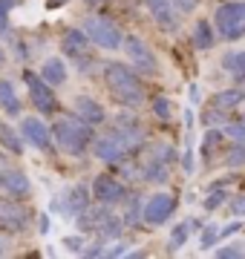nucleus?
Listing matches in <instances>:
<instances>
[{"mask_svg":"<svg viewBox=\"0 0 245 259\" xmlns=\"http://www.w3.org/2000/svg\"><path fill=\"white\" fill-rule=\"evenodd\" d=\"M104 81L115 101L127 110H139L144 104V83L139 72L127 64H107L104 66Z\"/></svg>","mask_w":245,"mask_h":259,"instance_id":"1","label":"nucleus"},{"mask_svg":"<svg viewBox=\"0 0 245 259\" xmlns=\"http://www.w3.org/2000/svg\"><path fill=\"white\" fill-rule=\"evenodd\" d=\"M52 136H55L58 147L69 153V156H81L87 147H90V141H93V124H87L75 115V118H61L52 127Z\"/></svg>","mask_w":245,"mask_h":259,"instance_id":"2","label":"nucleus"},{"mask_svg":"<svg viewBox=\"0 0 245 259\" xmlns=\"http://www.w3.org/2000/svg\"><path fill=\"white\" fill-rule=\"evenodd\" d=\"M78 225H81V231H93V233H98L101 239H118L121 231H124L121 216L110 213V204H101V207H95V210L87 207L84 213H78Z\"/></svg>","mask_w":245,"mask_h":259,"instance_id":"3","label":"nucleus"},{"mask_svg":"<svg viewBox=\"0 0 245 259\" xmlns=\"http://www.w3.org/2000/svg\"><path fill=\"white\" fill-rule=\"evenodd\" d=\"M214 23H217L219 37H225V40H239V37H245V3L242 0L222 3L217 9Z\"/></svg>","mask_w":245,"mask_h":259,"instance_id":"4","label":"nucleus"},{"mask_svg":"<svg viewBox=\"0 0 245 259\" xmlns=\"http://www.w3.org/2000/svg\"><path fill=\"white\" fill-rule=\"evenodd\" d=\"M23 83H26L29 101L35 104V110L44 112V115H52V112H58V98H55V93H52V87H49V83L40 78V72L23 69Z\"/></svg>","mask_w":245,"mask_h":259,"instance_id":"5","label":"nucleus"},{"mask_svg":"<svg viewBox=\"0 0 245 259\" xmlns=\"http://www.w3.org/2000/svg\"><path fill=\"white\" fill-rule=\"evenodd\" d=\"M84 32H87V37L93 40L95 47H101V49H118L121 47V40H124V35H121V29L115 26L113 20H107V18H98V15H90V18L84 20Z\"/></svg>","mask_w":245,"mask_h":259,"instance_id":"6","label":"nucleus"},{"mask_svg":"<svg viewBox=\"0 0 245 259\" xmlns=\"http://www.w3.org/2000/svg\"><path fill=\"white\" fill-rule=\"evenodd\" d=\"M130 153L133 150L127 147V144L121 141V136H115V133H107V136H101V139L93 141V156L101 158V161H107V164H121Z\"/></svg>","mask_w":245,"mask_h":259,"instance_id":"7","label":"nucleus"},{"mask_svg":"<svg viewBox=\"0 0 245 259\" xmlns=\"http://www.w3.org/2000/svg\"><path fill=\"white\" fill-rule=\"evenodd\" d=\"M124 49H127V55H130V61H133V66H136V72L139 75H153L156 69H159L156 55H153L150 47H147L139 35L127 37V40H124Z\"/></svg>","mask_w":245,"mask_h":259,"instance_id":"8","label":"nucleus"},{"mask_svg":"<svg viewBox=\"0 0 245 259\" xmlns=\"http://www.w3.org/2000/svg\"><path fill=\"white\" fill-rule=\"evenodd\" d=\"M93 199L98 204H118L124 202V196H127V187L118 182L115 176H110V173H101V176H95L93 182Z\"/></svg>","mask_w":245,"mask_h":259,"instance_id":"9","label":"nucleus"},{"mask_svg":"<svg viewBox=\"0 0 245 259\" xmlns=\"http://www.w3.org/2000/svg\"><path fill=\"white\" fill-rule=\"evenodd\" d=\"M173 210H176V196L173 193H156V196H150V202L144 204L142 216H144L147 225H161L173 216Z\"/></svg>","mask_w":245,"mask_h":259,"instance_id":"10","label":"nucleus"},{"mask_svg":"<svg viewBox=\"0 0 245 259\" xmlns=\"http://www.w3.org/2000/svg\"><path fill=\"white\" fill-rule=\"evenodd\" d=\"M29 213L18 199H0V228L3 231H23Z\"/></svg>","mask_w":245,"mask_h":259,"instance_id":"11","label":"nucleus"},{"mask_svg":"<svg viewBox=\"0 0 245 259\" xmlns=\"http://www.w3.org/2000/svg\"><path fill=\"white\" fill-rule=\"evenodd\" d=\"M20 136L29 141V144H35L38 150H52V136H49V130H47V124L40 118H23V124H20Z\"/></svg>","mask_w":245,"mask_h":259,"instance_id":"12","label":"nucleus"},{"mask_svg":"<svg viewBox=\"0 0 245 259\" xmlns=\"http://www.w3.org/2000/svg\"><path fill=\"white\" fill-rule=\"evenodd\" d=\"M113 133L115 136H121V141L127 144V147H136V144H142L144 139V130H142V121L133 118V115H118L113 124Z\"/></svg>","mask_w":245,"mask_h":259,"instance_id":"13","label":"nucleus"},{"mask_svg":"<svg viewBox=\"0 0 245 259\" xmlns=\"http://www.w3.org/2000/svg\"><path fill=\"white\" fill-rule=\"evenodd\" d=\"M90 37H87L84 29H66L64 32V40H61V47H64V52L69 58H75V61H84L87 55H90Z\"/></svg>","mask_w":245,"mask_h":259,"instance_id":"14","label":"nucleus"},{"mask_svg":"<svg viewBox=\"0 0 245 259\" xmlns=\"http://www.w3.org/2000/svg\"><path fill=\"white\" fill-rule=\"evenodd\" d=\"M0 190L6 196H15V199H23L29 196V179L23 170H3L0 173Z\"/></svg>","mask_w":245,"mask_h":259,"instance_id":"15","label":"nucleus"},{"mask_svg":"<svg viewBox=\"0 0 245 259\" xmlns=\"http://www.w3.org/2000/svg\"><path fill=\"white\" fill-rule=\"evenodd\" d=\"M58 207L66 213V216H78L90 207V187L87 185H75L69 193L64 196V202H58Z\"/></svg>","mask_w":245,"mask_h":259,"instance_id":"16","label":"nucleus"},{"mask_svg":"<svg viewBox=\"0 0 245 259\" xmlns=\"http://www.w3.org/2000/svg\"><path fill=\"white\" fill-rule=\"evenodd\" d=\"M147 9H150L153 20L159 23L161 29H176V9H173V0H144Z\"/></svg>","mask_w":245,"mask_h":259,"instance_id":"17","label":"nucleus"},{"mask_svg":"<svg viewBox=\"0 0 245 259\" xmlns=\"http://www.w3.org/2000/svg\"><path fill=\"white\" fill-rule=\"evenodd\" d=\"M75 115L81 121H87V124H93V127H98L104 118H107V112H104V107L95 98H87V95H81L75 101Z\"/></svg>","mask_w":245,"mask_h":259,"instance_id":"18","label":"nucleus"},{"mask_svg":"<svg viewBox=\"0 0 245 259\" xmlns=\"http://www.w3.org/2000/svg\"><path fill=\"white\" fill-rule=\"evenodd\" d=\"M40 78L49 83V87H61V83L66 81V66L61 58H49V61H44V66H40Z\"/></svg>","mask_w":245,"mask_h":259,"instance_id":"19","label":"nucleus"},{"mask_svg":"<svg viewBox=\"0 0 245 259\" xmlns=\"http://www.w3.org/2000/svg\"><path fill=\"white\" fill-rule=\"evenodd\" d=\"M0 107L6 115H20V98L15 93L12 81H0Z\"/></svg>","mask_w":245,"mask_h":259,"instance_id":"20","label":"nucleus"},{"mask_svg":"<svg viewBox=\"0 0 245 259\" xmlns=\"http://www.w3.org/2000/svg\"><path fill=\"white\" fill-rule=\"evenodd\" d=\"M214 40H217L214 26H211L208 20H196V26H193V47L196 49H211Z\"/></svg>","mask_w":245,"mask_h":259,"instance_id":"21","label":"nucleus"},{"mask_svg":"<svg viewBox=\"0 0 245 259\" xmlns=\"http://www.w3.org/2000/svg\"><path fill=\"white\" fill-rule=\"evenodd\" d=\"M0 144L9 150V153H15V156H20V153H23V139H20V136L9 127V124H0Z\"/></svg>","mask_w":245,"mask_h":259,"instance_id":"22","label":"nucleus"},{"mask_svg":"<svg viewBox=\"0 0 245 259\" xmlns=\"http://www.w3.org/2000/svg\"><path fill=\"white\" fill-rule=\"evenodd\" d=\"M222 69H228L234 78L245 81V52H228L222 58Z\"/></svg>","mask_w":245,"mask_h":259,"instance_id":"23","label":"nucleus"},{"mask_svg":"<svg viewBox=\"0 0 245 259\" xmlns=\"http://www.w3.org/2000/svg\"><path fill=\"white\" fill-rule=\"evenodd\" d=\"M236 104H242V93L239 90H225V93H217L214 95V107L217 110H234Z\"/></svg>","mask_w":245,"mask_h":259,"instance_id":"24","label":"nucleus"},{"mask_svg":"<svg viewBox=\"0 0 245 259\" xmlns=\"http://www.w3.org/2000/svg\"><path fill=\"white\" fill-rule=\"evenodd\" d=\"M188 233H190V225H188V222L176 225V228H173V233H170V245H168V250H179L182 245L188 242Z\"/></svg>","mask_w":245,"mask_h":259,"instance_id":"25","label":"nucleus"},{"mask_svg":"<svg viewBox=\"0 0 245 259\" xmlns=\"http://www.w3.org/2000/svg\"><path fill=\"white\" fill-rule=\"evenodd\" d=\"M20 0H0V35L9 32V12L18 6Z\"/></svg>","mask_w":245,"mask_h":259,"instance_id":"26","label":"nucleus"},{"mask_svg":"<svg viewBox=\"0 0 245 259\" xmlns=\"http://www.w3.org/2000/svg\"><path fill=\"white\" fill-rule=\"evenodd\" d=\"M225 199H228V193L225 190H211V193H208V199H205V210H217L219 204H225Z\"/></svg>","mask_w":245,"mask_h":259,"instance_id":"27","label":"nucleus"},{"mask_svg":"<svg viewBox=\"0 0 245 259\" xmlns=\"http://www.w3.org/2000/svg\"><path fill=\"white\" fill-rule=\"evenodd\" d=\"M217 239H219L217 228H205V231H202V239H199V248H202V250L214 248V245H217Z\"/></svg>","mask_w":245,"mask_h":259,"instance_id":"28","label":"nucleus"},{"mask_svg":"<svg viewBox=\"0 0 245 259\" xmlns=\"http://www.w3.org/2000/svg\"><path fill=\"white\" fill-rule=\"evenodd\" d=\"M228 164H231V167H239V164H245V139L239 141V144L234 147V153L228 156Z\"/></svg>","mask_w":245,"mask_h":259,"instance_id":"29","label":"nucleus"},{"mask_svg":"<svg viewBox=\"0 0 245 259\" xmlns=\"http://www.w3.org/2000/svg\"><path fill=\"white\" fill-rule=\"evenodd\" d=\"M199 6V0H173V9H176V15H188V12H193Z\"/></svg>","mask_w":245,"mask_h":259,"instance_id":"30","label":"nucleus"},{"mask_svg":"<svg viewBox=\"0 0 245 259\" xmlns=\"http://www.w3.org/2000/svg\"><path fill=\"white\" fill-rule=\"evenodd\" d=\"M153 112H156L159 118H170V101L168 98H156V101H153Z\"/></svg>","mask_w":245,"mask_h":259,"instance_id":"31","label":"nucleus"},{"mask_svg":"<svg viewBox=\"0 0 245 259\" xmlns=\"http://www.w3.org/2000/svg\"><path fill=\"white\" fill-rule=\"evenodd\" d=\"M217 256H219V259H239V256H245V250L236 248V245H231V248H219Z\"/></svg>","mask_w":245,"mask_h":259,"instance_id":"32","label":"nucleus"},{"mask_svg":"<svg viewBox=\"0 0 245 259\" xmlns=\"http://www.w3.org/2000/svg\"><path fill=\"white\" fill-rule=\"evenodd\" d=\"M225 133L231 136V139L242 141L245 139V121H242V124H225Z\"/></svg>","mask_w":245,"mask_h":259,"instance_id":"33","label":"nucleus"},{"mask_svg":"<svg viewBox=\"0 0 245 259\" xmlns=\"http://www.w3.org/2000/svg\"><path fill=\"white\" fill-rule=\"evenodd\" d=\"M139 213H142V207H139V199H130V207H127V225H136V222H139V219H136Z\"/></svg>","mask_w":245,"mask_h":259,"instance_id":"34","label":"nucleus"},{"mask_svg":"<svg viewBox=\"0 0 245 259\" xmlns=\"http://www.w3.org/2000/svg\"><path fill=\"white\" fill-rule=\"evenodd\" d=\"M231 213H234V216H245V196L231 199Z\"/></svg>","mask_w":245,"mask_h":259,"instance_id":"35","label":"nucleus"},{"mask_svg":"<svg viewBox=\"0 0 245 259\" xmlns=\"http://www.w3.org/2000/svg\"><path fill=\"white\" fill-rule=\"evenodd\" d=\"M64 245H66L69 250H78V253L84 250V239H81V236H66V239H64Z\"/></svg>","mask_w":245,"mask_h":259,"instance_id":"36","label":"nucleus"},{"mask_svg":"<svg viewBox=\"0 0 245 259\" xmlns=\"http://www.w3.org/2000/svg\"><path fill=\"white\" fill-rule=\"evenodd\" d=\"M239 228H242V222H234V225H228V228H225L222 233H219V236H231V233H236Z\"/></svg>","mask_w":245,"mask_h":259,"instance_id":"37","label":"nucleus"},{"mask_svg":"<svg viewBox=\"0 0 245 259\" xmlns=\"http://www.w3.org/2000/svg\"><path fill=\"white\" fill-rule=\"evenodd\" d=\"M49 231V216H40V233Z\"/></svg>","mask_w":245,"mask_h":259,"instance_id":"38","label":"nucleus"},{"mask_svg":"<svg viewBox=\"0 0 245 259\" xmlns=\"http://www.w3.org/2000/svg\"><path fill=\"white\" fill-rule=\"evenodd\" d=\"M6 250H9V242H6V239H3V236H0V256H3Z\"/></svg>","mask_w":245,"mask_h":259,"instance_id":"39","label":"nucleus"},{"mask_svg":"<svg viewBox=\"0 0 245 259\" xmlns=\"http://www.w3.org/2000/svg\"><path fill=\"white\" fill-rule=\"evenodd\" d=\"M61 3H66V0H47V6H49V9H55V6H61Z\"/></svg>","mask_w":245,"mask_h":259,"instance_id":"40","label":"nucleus"},{"mask_svg":"<svg viewBox=\"0 0 245 259\" xmlns=\"http://www.w3.org/2000/svg\"><path fill=\"white\" fill-rule=\"evenodd\" d=\"M87 6H98V3H101V0H84Z\"/></svg>","mask_w":245,"mask_h":259,"instance_id":"41","label":"nucleus"},{"mask_svg":"<svg viewBox=\"0 0 245 259\" xmlns=\"http://www.w3.org/2000/svg\"><path fill=\"white\" fill-rule=\"evenodd\" d=\"M0 64H3V49H0Z\"/></svg>","mask_w":245,"mask_h":259,"instance_id":"42","label":"nucleus"}]
</instances>
